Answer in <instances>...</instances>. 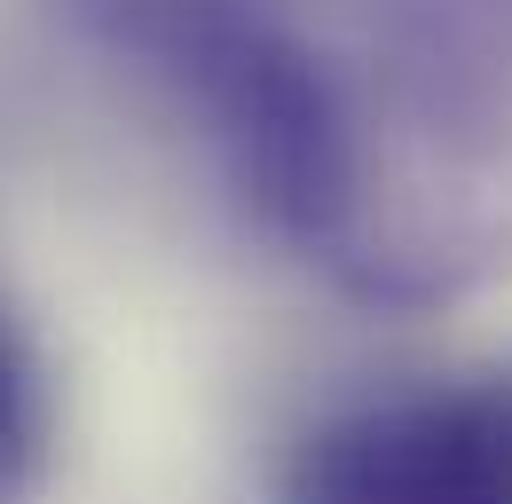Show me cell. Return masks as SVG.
Here are the masks:
<instances>
[{
  "mask_svg": "<svg viewBox=\"0 0 512 504\" xmlns=\"http://www.w3.org/2000/svg\"><path fill=\"white\" fill-rule=\"evenodd\" d=\"M213 142L229 189L331 292L434 308L512 260V182L457 166L284 0H48Z\"/></svg>",
  "mask_w": 512,
  "mask_h": 504,
  "instance_id": "cell-1",
  "label": "cell"
},
{
  "mask_svg": "<svg viewBox=\"0 0 512 504\" xmlns=\"http://www.w3.org/2000/svg\"><path fill=\"white\" fill-rule=\"evenodd\" d=\"M284 504H512V355L323 418Z\"/></svg>",
  "mask_w": 512,
  "mask_h": 504,
  "instance_id": "cell-2",
  "label": "cell"
},
{
  "mask_svg": "<svg viewBox=\"0 0 512 504\" xmlns=\"http://www.w3.org/2000/svg\"><path fill=\"white\" fill-rule=\"evenodd\" d=\"M284 8H300L418 142L512 182V0H284Z\"/></svg>",
  "mask_w": 512,
  "mask_h": 504,
  "instance_id": "cell-3",
  "label": "cell"
},
{
  "mask_svg": "<svg viewBox=\"0 0 512 504\" xmlns=\"http://www.w3.org/2000/svg\"><path fill=\"white\" fill-rule=\"evenodd\" d=\"M48 449V371L24 339V323L0 308V504H16Z\"/></svg>",
  "mask_w": 512,
  "mask_h": 504,
  "instance_id": "cell-4",
  "label": "cell"
}]
</instances>
